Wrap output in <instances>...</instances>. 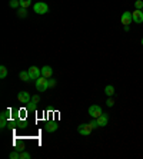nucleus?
Wrapping results in <instances>:
<instances>
[{"label": "nucleus", "instance_id": "nucleus-1", "mask_svg": "<svg viewBox=\"0 0 143 159\" xmlns=\"http://www.w3.org/2000/svg\"><path fill=\"white\" fill-rule=\"evenodd\" d=\"M33 11L36 15H46L47 11H49V6L43 2H37V3H34L33 6Z\"/></svg>", "mask_w": 143, "mask_h": 159}, {"label": "nucleus", "instance_id": "nucleus-2", "mask_svg": "<svg viewBox=\"0 0 143 159\" xmlns=\"http://www.w3.org/2000/svg\"><path fill=\"white\" fill-rule=\"evenodd\" d=\"M47 88H49V79H46L45 76H40V78L36 80V89H37V92H46Z\"/></svg>", "mask_w": 143, "mask_h": 159}, {"label": "nucleus", "instance_id": "nucleus-3", "mask_svg": "<svg viewBox=\"0 0 143 159\" xmlns=\"http://www.w3.org/2000/svg\"><path fill=\"white\" fill-rule=\"evenodd\" d=\"M92 130H93V128H92L90 123H82V125L77 126V132H79L80 135H83V136H87V135H90Z\"/></svg>", "mask_w": 143, "mask_h": 159}, {"label": "nucleus", "instance_id": "nucleus-4", "mask_svg": "<svg viewBox=\"0 0 143 159\" xmlns=\"http://www.w3.org/2000/svg\"><path fill=\"white\" fill-rule=\"evenodd\" d=\"M17 100H19L20 103H23V105H29V103H30V100H32L30 93L22 90V92L17 93Z\"/></svg>", "mask_w": 143, "mask_h": 159}, {"label": "nucleus", "instance_id": "nucleus-5", "mask_svg": "<svg viewBox=\"0 0 143 159\" xmlns=\"http://www.w3.org/2000/svg\"><path fill=\"white\" fill-rule=\"evenodd\" d=\"M120 22L123 26H129L130 23H133L132 11H123V15H122V17H120Z\"/></svg>", "mask_w": 143, "mask_h": 159}, {"label": "nucleus", "instance_id": "nucleus-6", "mask_svg": "<svg viewBox=\"0 0 143 159\" xmlns=\"http://www.w3.org/2000/svg\"><path fill=\"white\" fill-rule=\"evenodd\" d=\"M27 72H29V75H30L32 80H34V82H36L41 76V69H39L37 66H30Z\"/></svg>", "mask_w": 143, "mask_h": 159}, {"label": "nucleus", "instance_id": "nucleus-7", "mask_svg": "<svg viewBox=\"0 0 143 159\" xmlns=\"http://www.w3.org/2000/svg\"><path fill=\"white\" fill-rule=\"evenodd\" d=\"M102 113H103V111L99 105H92V106L89 107V115H90L92 118H99Z\"/></svg>", "mask_w": 143, "mask_h": 159}, {"label": "nucleus", "instance_id": "nucleus-8", "mask_svg": "<svg viewBox=\"0 0 143 159\" xmlns=\"http://www.w3.org/2000/svg\"><path fill=\"white\" fill-rule=\"evenodd\" d=\"M132 15H133V22L135 23H137V25L143 23V11L142 10L135 9V11H132Z\"/></svg>", "mask_w": 143, "mask_h": 159}, {"label": "nucleus", "instance_id": "nucleus-9", "mask_svg": "<svg viewBox=\"0 0 143 159\" xmlns=\"http://www.w3.org/2000/svg\"><path fill=\"white\" fill-rule=\"evenodd\" d=\"M96 120H98L99 126L103 128V126H106L107 123H109V115H107V113H102L99 118H96Z\"/></svg>", "mask_w": 143, "mask_h": 159}, {"label": "nucleus", "instance_id": "nucleus-10", "mask_svg": "<svg viewBox=\"0 0 143 159\" xmlns=\"http://www.w3.org/2000/svg\"><path fill=\"white\" fill-rule=\"evenodd\" d=\"M45 129L46 132H56L59 129V125H57V122H47L45 125Z\"/></svg>", "mask_w": 143, "mask_h": 159}, {"label": "nucleus", "instance_id": "nucleus-11", "mask_svg": "<svg viewBox=\"0 0 143 159\" xmlns=\"http://www.w3.org/2000/svg\"><path fill=\"white\" fill-rule=\"evenodd\" d=\"M53 75V69L50 66H43L41 67V76H45L46 79H50Z\"/></svg>", "mask_w": 143, "mask_h": 159}, {"label": "nucleus", "instance_id": "nucleus-12", "mask_svg": "<svg viewBox=\"0 0 143 159\" xmlns=\"http://www.w3.org/2000/svg\"><path fill=\"white\" fill-rule=\"evenodd\" d=\"M7 115H9V111H4L0 116V128L4 129L6 126H7Z\"/></svg>", "mask_w": 143, "mask_h": 159}, {"label": "nucleus", "instance_id": "nucleus-13", "mask_svg": "<svg viewBox=\"0 0 143 159\" xmlns=\"http://www.w3.org/2000/svg\"><path fill=\"white\" fill-rule=\"evenodd\" d=\"M20 79H22L23 82H24V83H29V82L32 80V78H30V75H29V72L27 70H23V72H20Z\"/></svg>", "mask_w": 143, "mask_h": 159}, {"label": "nucleus", "instance_id": "nucleus-14", "mask_svg": "<svg viewBox=\"0 0 143 159\" xmlns=\"http://www.w3.org/2000/svg\"><path fill=\"white\" fill-rule=\"evenodd\" d=\"M105 93H106V95H107L109 98H112L113 95H115V88H113L112 85H107V86L105 88Z\"/></svg>", "mask_w": 143, "mask_h": 159}, {"label": "nucleus", "instance_id": "nucleus-15", "mask_svg": "<svg viewBox=\"0 0 143 159\" xmlns=\"http://www.w3.org/2000/svg\"><path fill=\"white\" fill-rule=\"evenodd\" d=\"M6 76H7V67L2 65L0 66V79H6Z\"/></svg>", "mask_w": 143, "mask_h": 159}, {"label": "nucleus", "instance_id": "nucleus-16", "mask_svg": "<svg viewBox=\"0 0 143 159\" xmlns=\"http://www.w3.org/2000/svg\"><path fill=\"white\" fill-rule=\"evenodd\" d=\"M9 6L11 9H19L20 7V0H10L9 2Z\"/></svg>", "mask_w": 143, "mask_h": 159}, {"label": "nucleus", "instance_id": "nucleus-17", "mask_svg": "<svg viewBox=\"0 0 143 159\" xmlns=\"http://www.w3.org/2000/svg\"><path fill=\"white\" fill-rule=\"evenodd\" d=\"M17 16H19V17H26V16H27V10H26V9H24V7H19V9H17Z\"/></svg>", "mask_w": 143, "mask_h": 159}, {"label": "nucleus", "instance_id": "nucleus-18", "mask_svg": "<svg viewBox=\"0 0 143 159\" xmlns=\"http://www.w3.org/2000/svg\"><path fill=\"white\" fill-rule=\"evenodd\" d=\"M32 4V0H20V7L27 9Z\"/></svg>", "mask_w": 143, "mask_h": 159}, {"label": "nucleus", "instance_id": "nucleus-19", "mask_svg": "<svg viewBox=\"0 0 143 159\" xmlns=\"http://www.w3.org/2000/svg\"><path fill=\"white\" fill-rule=\"evenodd\" d=\"M39 100H40V96H39V95H33V96H32L30 103H33V105H37V103H39Z\"/></svg>", "mask_w": 143, "mask_h": 159}, {"label": "nucleus", "instance_id": "nucleus-20", "mask_svg": "<svg viewBox=\"0 0 143 159\" xmlns=\"http://www.w3.org/2000/svg\"><path fill=\"white\" fill-rule=\"evenodd\" d=\"M135 7L137 9V10H142V9H143V2H142V0H136V2H135Z\"/></svg>", "mask_w": 143, "mask_h": 159}, {"label": "nucleus", "instance_id": "nucleus-21", "mask_svg": "<svg viewBox=\"0 0 143 159\" xmlns=\"http://www.w3.org/2000/svg\"><path fill=\"white\" fill-rule=\"evenodd\" d=\"M9 158H10V159H20V153H19V152H10Z\"/></svg>", "mask_w": 143, "mask_h": 159}, {"label": "nucleus", "instance_id": "nucleus-22", "mask_svg": "<svg viewBox=\"0 0 143 159\" xmlns=\"http://www.w3.org/2000/svg\"><path fill=\"white\" fill-rule=\"evenodd\" d=\"M30 153H27V152H20V159H30Z\"/></svg>", "mask_w": 143, "mask_h": 159}, {"label": "nucleus", "instance_id": "nucleus-23", "mask_svg": "<svg viewBox=\"0 0 143 159\" xmlns=\"http://www.w3.org/2000/svg\"><path fill=\"white\" fill-rule=\"evenodd\" d=\"M90 125H92V128H93V129H98V128H100V126H99V123H98V120H96V118H93V120L90 122Z\"/></svg>", "mask_w": 143, "mask_h": 159}, {"label": "nucleus", "instance_id": "nucleus-24", "mask_svg": "<svg viewBox=\"0 0 143 159\" xmlns=\"http://www.w3.org/2000/svg\"><path fill=\"white\" fill-rule=\"evenodd\" d=\"M56 85H57V80H56V79H52V78H50L49 79V88H54Z\"/></svg>", "mask_w": 143, "mask_h": 159}, {"label": "nucleus", "instance_id": "nucleus-25", "mask_svg": "<svg viewBox=\"0 0 143 159\" xmlns=\"http://www.w3.org/2000/svg\"><path fill=\"white\" fill-rule=\"evenodd\" d=\"M106 105H107L109 107H112L113 105H115V100H113L112 98H109V99H107V102H106Z\"/></svg>", "mask_w": 143, "mask_h": 159}, {"label": "nucleus", "instance_id": "nucleus-26", "mask_svg": "<svg viewBox=\"0 0 143 159\" xmlns=\"http://www.w3.org/2000/svg\"><path fill=\"white\" fill-rule=\"evenodd\" d=\"M123 29H124V32H129V30H130V27H129V26H124Z\"/></svg>", "mask_w": 143, "mask_h": 159}, {"label": "nucleus", "instance_id": "nucleus-27", "mask_svg": "<svg viewBox=\"0 0 143 159\" xmlns=\"http://www.w3.org/2000/svg\"><path fill=\"white\" fill-rule=\"evenodd\" d=\"M142 46H143V37H142Z\"/></svg>", "mask_w": 143, "mask_h": 159}, {"label": "nucleus", "instance_id": "nucleus-28", "mask_svg": "<svg viewBox=\"0 0 143 159\" xmlns=\"http://www.w3.org/2000/svg\"><path fill=\"white\" fill-rule=\"evenodd\" d=\"M142 11H143V9H142Z\"/></svg>", "mask_w": 143, "mask_h": 159}]
</instances>
